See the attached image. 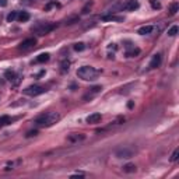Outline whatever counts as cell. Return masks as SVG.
<instances>
[{"mask_svg": "<svg viewBox=\"0 0 179 179\" xmlns=\"http://www.w3.org/2000/svg\"><path fill=\"white\" fill-rule=\"evenodd\" d=\"M59 119H60V115L57 114V112H48V114H44V115H41V116H38L34 120V123L36 126H39V127H49V126L55 125Z\"/></svg>", "mask_w": 179, "mask_h": 179, "instance_id": "1", "label": "cell"}, {"mask_svg": "<svg viewBox=\"0 0 179 179\" xmlns=\"http://www.w3.org/2000/svg\"><path fill=\"white\" fill-rule=\"evenodd\" d=\"M99 74L97 69H94L92 66H83L77 70V76L81 79V80H85V81H92L95 80Z\"/></svg>", "mask_w": 179, "mask_h": 179, "instance_id": "2", "label": "cell"}, {"mask_svg": "<svg viewBox=\"0 0 179 179\" xmlns=\"http://www.w3.org/2000/svg\"><path fill=\"white\" fill-rule=\"evenodd\" d=\"M55 28H56V24H52V22H39L38 25L34 27L32 30L38 34L39 36H44V35H46V34L52 32Z\"/></svg>", "mask_w": 179, "mask_h": 179, "instance_id": "3", "label": "cell"}, {"mask_svg": "<svg viewBox=\"0 0 179 179\" xmlns=\"http://www.w3.org/2000/svg\"><path fill=\"white\" fill-rule=\"evenodd\" d=\"M46 92V88L42 87V85H38V84H34V85H30L24 90V94L25 95H30V97H36V95H41Z\"/></svg>", "mask_w": 179, "mask_h": 179, "instance_id": "4", "label": "cell"}, {"mask_svg": "<svg viewBox=\"0 0 179 179\" xmlns=\"http://www.w3.org/2000/svg\"><path fill=\"white\" fill-rule=\"evenodd\" d=\"M134 150L130 148V147H120V148H118L116 151H115V157L116 158H125V160H127V158H131L133 155H134Z\"/></svg>", "mask_w": 179, "mask_h": 179, "instance_id": "5", "label": "cell"}, {"mask_svg": "<svg viewBox=\"0 0 179 179\" xmlns=\"http://www.w3.org/2000/svg\"><path fill=\"white\" fill-rule=\"evenodd\" d=\"M35 45H36V39L35 38H28V39L22 41L18 48H20V50H28V49H32Z\"/></svg>", "mask_w": 179, "mask_h": 179, "instance_id": "6", "label": "cell"}, {"mask_svg": "<svg viewBox=\"0 0 179 179\" xmlns=\"http://www.w3.org/2000/svg\"><path fill=\"white\" fill-rule=\"evenodd\" d=\"M101 119H102V116L101 114H91L90 116H87V123H90V125H94V123H98V122H101Z\"/></svg>", "mask_w": 179, "mask_h": 179, "instance_id": "7", "label": "cell"}, {"mask_svg": "<svg viewBox=\"0 0 179 179\" xmlns=\"http://www.w3.org/2000/svg\"><path fill=\"white\" fill-rule=\"evenodd\" d=\"M160 65H161V55L157 53V55L153 56V59H151V62H150V69H157Z\"/></svg>", "mask_w": 179, "mask_h": 179, "instance_id": "8", "label": "cell"}, {"mask_svg": "<svg viewBox=\"0 0 179 179\" xmlns=\"http://www.w3.org/2000/svg\"><path fill=\"white\" fill-rule=\"evenodd\" d=\"M84 139H85L84 134H77V133H73V134L67 136V140H69L70 143H79V141H81Z\"/></svg>", "mask_w": 179, "mask_h": 179, "instance_id": "9", "label": "cell"}, {"mask_svg": "<svg viewBox=\"0 0 179 179\" xmlns=\"http://www.w3.org/2000/svg\"><path fill=\"white\" fill-rule=\"evenodd\" d=\"M123 9H125V10H129V11H133V10L139 9V1H137V0H129V1L123 6Z\"/></svg>", "mask_w": 179, "mask_h": 179, "instance_id": "10", "label": "cell"}, {"mask_svg": "<svg viewBox=\"0 0 179 179\" xmlns=\"http://www.w3.org/2000/svg\"><path fill=\"white\" fill-rule=\"evenodd\" d=\"M102 88H101V85H95V87H92V88H90V92L84 97V99H88V98H92L95 94H98L99 91H101Z\"/></svg>", "mask_w": 179, "mask_h": 179, "instance_id": "11", "label": "cell"}, {"mask_svg": "<svg viewBox=\"0 0 179 179\" xmlns=\"http://www.w3.org/2000/svg\"><path fill=\"white\" fill-rule=\"evenodd\" d=\"M153 30H154L153 25H144V27H140V28H139L137 34H140V35H148V34H151Z\"/></svg>", "mask_w": 179, "mask_h": 179, "instance_id": "12", "label": "cell"}, {"mask_svg": "<svg viewBox=\"0 0 179 179\" xmlns=\"http://www.w3.org/2000/svg\"><path fill=\"white\" fill-rule=\"evenodd\" d=\"M101 20L102 21H123V17H116L114 14H111V16H102Z\"/></svg>", "mask_w": 179, "mask_h": 179, "instance_id": "13", "label": "cell"}, {"mask_svg": "<svg viewBox=\"0 0 179 179\" xmlns=\"http://www.w3.org/2000/svg\"><path fill=\"white\" fill-rule=\"evenodd\" d=\"M17 20L21 21V22H25V21L30 20V14H28L27 11H20V13L17 14Z\"/></svg>", "mask_w": 179, "mask_h": 179, "instance_id": "14", "label": "cell"}, {"mask_svg": "<svg viewBox=\"0 0 179 179\" xmlns=\"http://www.w3.org/2000/svg\"><path fill=\"white\" fill-rule=\"evenodd\" d=\"M178 10H179V4L175 1V3H172L171 6H169V16H175L176 13H178Z\"/></svg>", "mask_w": 179, "mask_h": 179, "instance_id": "15", "label": "cell"}, {"mask_svg": "<svg viewBox=\"0 0 179 179\" xmlns=\"http://www.w3.org/2000/svg\"><path fill=\"white\" fill-rule=\"evenodd\" d=\"M123 171L127 172V174H133V172H136V165L134 164H126L123 166Z\"/></svg>", "mask_w": 179, "mask_h": 179, "instance_id": "16", "label": "cell"}, {"mask_svg": "<svg viewBox=\"0 0 179 179\" xmlns=\"http://www.w3.org/2000/svg\"><path fill=\"white\" fill-rule=\"evenodd\" d=\"M49 60V53H41L38 57H36V62L38 63H45Z\"/></svg>", "mask_w": 179, "mask_h": 179, "instance_id": "17", "label": "cell"}, {"mask_svg": "<svg viewBox=\"0 0 179 179\" xmlns=\"http://www.w3.org/2000/svg\"><path fill=\"white\" fill-rule=\"evenodd\" d=\"M4 77H6L7 80H10V81H13L14 79H17V77H16V73H14L13 70H6V73H4Z\"/></svg>", "mask_w": 179, "mask_h": 179, "instance_id": "18", "label": "cell"}, {"mask_svg": "<svg viewBox=\"0 0 179 179\" xmlns=\"http://www.w3.org/2000/svg\"><path fill=\"white\" fill-rule=\"evenodd\" d=\"M139 53H140V49L133 48L131 50H127V52H126V56H127V57H134V56H137Z\"/></svg>", "mask_w": 179, "mask_h": 179, "instance_id": "19", "label": "cell"}, {"mask_svg": "<svg viewBox=\"0 0 179 179\" xmlns=\"http://www.w3.org/2000/svg\"><path fill=\"white\" fill-rule=\"evenodd\" d=\"M74 22H79V17L74 16V17H70V18H67L66 20V25H71V24H74Z\"/></svg>", "mask_w": 179, "mask_h": 179, "instance_id": "20", "label": "cell"}, {"mask_svg": "<svg viewBox=\"0 0 179 179\" xmlns=\"http://www.w3.org/2000/svg\"><path fill=\"white\" fill-rule=\"evenodd\" d=\"M17 14H18V11H11V13L7 16V21H9V22H13L14 20H17Z\"/></svg>", "mask_w": 179, "mask_h": 179, "instance_id": "21", "label": "cell"}, {"mask_svg": "<svg viewBox=\"0 0 179 179\" xmlns=\"http://www.w3.org/2000/svg\"><path fill=\"white\" fill-rule=\"evenodd\" d=\"M178 31H179V28L176 25H174V27H171V28L168 30V35H169V36H174V35L178 34Z\"/></svg>", "mask_w": 179, "mask_h": 179, "instance_id": "22", "label": "cell"}, {"mask_svg": "<svg viewBox=\"0 0 179 179\" xmlns=\"http://www.w3.org/2000/svg\"><path fill=\"white\" fill-rule=\"evenodd\" d=\"M84 49H85V45H84L83 42H79V44L74 45V50H76V52H83Z\"/></svg>", "mask_w": 179, "mask_h": 179, "instance_id": "23", "label": "cell"}, {"mask_svg": "<svg viewBox=\"0 0 179 179\" xmlns=\"http://www.w3.org/2000/svg\"><path fill=\"white\" fill-rule=\"evenodd\" d=\"M10 123V118L9 116H1L0 118V126H4V125H9Z\"/></svg>", "mask_w": 179, "mask_h": 179, "instance_id": "24", "label": "cell"}, {"mask_svg": "<svg viewBox=\"0 0 179 179\" xmlns=\"http://www.w3.org/2000/svg\"><path fill=\"white\" fill-rule=\"evenodd\" d=\"M178 158H179V150H175V151H174V154H172V157H171V162L178 161Z\"/></svg>", "mask_w": 179, "mask_h": 179, "instance_id": "25", "label": "cell"}, {"mask_svg": "<svg viewBox=\"0 0 179 179\" xmlns=\"http://www.w3.org/2000/svg\"><path fill=\"white\" fill-rule=\"evenodd\" d=\"M151 6H153V9H160L161 7V4L158 1H155V0H151Z\"/></svg>", "mask_w": 179, "mask_h": 179, "instance_id": "26", "label": "cell"}, {"mask_svg": "<svg viewBox=\"0 0 179 179\" xmlns=\"http://www.w3.org/2000/svg\"><path fill=\"white\" fill-rule=\"evenodd\" d=\"M66 70H69V62H63L62 63V71H66Z\"/></svg>", "mask_w": 179, "mask_h": 179, "instance_id": "27", "label": "cell"}, {"mask_svg": "<svg viewBox=\"0 0 179 179\" xmlns=\"http://www.w3.org/2000/svg\"><path fill=\"white\" fill-rule=\"evenodd\" d=\"M36 134H38V130L28 131V133H27V137H32V136H36Z\"/></svg>", "mask_w": 179, "mask_h": 179, "instance_id": "28", "label": "cell"}, {"mask_svg": "<svg viewBox=\"0 0 179 179\" xmlns=\"http://www.w3.org/2000/svg\"><path fill=\"white\" fill-rule=\"evenodd\" d=\"M91 4H92L91 1H90V3H87V6L83 9V13H87V10H88V7H91Z\"/></svg>", "mask_w": 179, "mask_h": 179, "instance_id": "29", "label": "cell"}, {"mask_svg": "<svg viewBox=\"0 0 179 179\" xmlns=\"http://www.w3.org/2000/svg\"><path fill=\"white\" fill-rule=\"evenodd\" d=\"M0 6H1V7H6V6H7V0H0Z\"/></svg>", "mask_w": 179, "mask_h": 179, "instance_id": "30", "label": "cell"}]
</instances>
